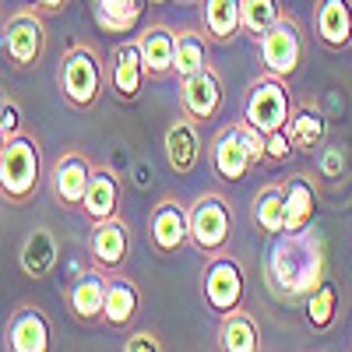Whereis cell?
I'll use <instances>...</instances> for the list:
<instances>
[{
  "label": "cell",
  "mask_w": 352,
  "mask_h": 352,
  "mask_svg": "<svg viewBox=\"0 0 352 352\" xmlns=\"http://www.w3.org/2000/svg\"><path fill=\"white\" fill-rule=\"evenodd\" d=\"M159 349H166V345H162V338L152 335V331H138V335H131V338L124 342V352H159Z\"/></svg>",
  "instance_id": "35"
},
{
  "label": "cell",
  "mask_w": 352,
  "mask_h": 352,
  "mask_svg": "<svg viewBox=\"0 0 352 352\" xmlns=\"http://www.w3.org/2000/svg\"><path fill=\"white\" fill-rule=\"evenodd\" d=\"M285 18L282 0H243V32L261 43V36Z\"/></svg>",
  "instance_id": "31"
},
{
  "label": "cell",
  "mask_w": 352,
  "mask_h": 352,
  "mask_svg": "<svg viewBox=\"0 0 352 352\" xmlns=\"http://www.w3.org/2000/svg\"><path fill=\"white\" fill-rule=\"evenodd\" d=\"M148 240L155 254L169 257L184 243H190V212L176 197H162L148 215Z\"/></svg>",
  "instance_id": "11"
},
{
  "label": "cell",
  "mask_w": 352,
  "mask_h": 352,
  "mask_svg": "<svg viewBox=\"0 0 352 352\" xmlns=\"http://www.w3.org/2000/svg\"><path fill=\"white\" fill-rule=\"evenodd\" d=\"M208 166L215 173V180H222V184H240V180L250 176V169H257L254 159H250L243 116L232 120V124H226V127H219V134L208 144Z\"/></svg>",
  "instance_id": "8"
},
{
  "label": "cell",
  "mask_w": 352,
  "mask_h": 352,
  "mask_svg": "<svg viewBox=\"0 0 352 352\" xmlns=\"http://www.w3.org/2000/svg\"><path fill=\"white\" fill-rule=\"evenodd\" d=\"M282 190H285V232L310 229L314 219H317V204H320L314 176L310 173H292L282 184Z\"/></svg>",
  "instance_id": "18"
},
{
  "label": "cell",
  "mask_w": 352,
  "mask_h": 352,
  "mask_svg": "<svg viewBox=\"0 0 352 352\" xmlns=\"http://www.w3.org/2000/svg\"><path fill=\"white\" fill-rule=\"evenodd\" d=\"M106 289H109V272H102L99 264L92 272H81L67 292H64V303L71 310V317L92 324V320H102V310H106Z\"/></svg>",
  "instance_id": "14"
},
{
  "label": "cell",
  "mask_w": 352,
  "mask_h": 352,
  "mask_svg": "<svg viewBox=\"0 0 352 352\" xmlns=\"http://www.w3.org/2000/svg\"><path fill=\"white\" fill-rule=\"evenodd\" d=\"M92 173H96V162L85 152H64L50 169L53 197L60 201L64 208H81L85 194H88V184H92Z\"/></svg>",
  "instance_id": "10"
},
{
  "label": "cell",
  "mask_w": 352,
  "mask_h": 352,
  "mask_svg": "<svg viewBox=\"0 0 352 352\" xmlns=\"http://www.w3.org/2000/svg\"><path fill=\"white\" fill-rule=\"evenodd\" d=\"M180 4H201V0H180Z\"/></svg>",
  "instance_id": "37"
},
{
  "label": "cell",
  "mask_w": 352,
  "mask_h": 352,
  "mask_svg": "<svg viewBox=\"0 0 352 352\" xmlns=\"http://www.w3.org/2000/svg\"><path fill=\"white\" fill-rule=\"evenodd\" d=\"M187 212H190V243L204 257L222 254L229 247V236H232V204L226 201V194L204 190L194 197V204Z\"/></svg>",
  "instance_id": "4"
},
{
  "label": "cell",
  "mask_w": 352,
  "mask_h": 352,
  "mask_svg": "<svg viewBox=\"0 0 352 352\" xmlns=\"http://www.w3.org/2000/svg\"><path fill=\"white\" fill-rule=\"evenodd\" d=\"M254 226L268 236L285 232V190L282 184H268L254 197Z\"/></svg>",
  "instance_id": "29"
},
{
  "label": "cell",
  "mask_w": 352,
  "mask_h": 352,
  "mask_svg": "<svg viewBox=\"0 0 352 352\" xmlns=\"http://www.w3.org/2000/svg\"><path fill=\"white\" fill-rule=\"evenodd\" d=\"M56 257H60V247H56V236H53V229L46 226H36L32 232L25 236L21 250H18V264H21V272L28 278H46L53 268H56Z\"/></svg>",
  "instance_id": "24"
},
{
  "label": "cell",
  "mask_w": 352,
  "mask_h": 352,
  "mask_svg": "<svg viewBox=\"0 0 352 352\" xmlns=\"http://www.w3.org/2000/svg\"><path fill=\"white\" fill-rule=\"evenodd\" d=\"M204 67H212V39L208 32H197V28H180L176 32V78H190Z\"/></svg>",
  "instance_id": "27"
},
{
  "label": "cell",
  "mask_w": 352,
  "mask_h": 352,
  "mask_svg": "<svg viewBox=\"0 0 352 352\" xmlns=\"http://www.w3.org/2000/svg\"><path fill=\"white\" fill-rule=\"evenodd\" d=\"M257 50H261V67H264V74H275V78H285V81H289L292 74L300 71L303 50H307L300 21L292 18V14H285L275 28H268V32L261 36Z\"/></svg>",
  "instance_id": "7"
},
{
  "label": "cell",
  "mask_w": 352,
  "mask_h": 352,
  "mask_svg": "<svg viewBox=\"0 0 352 352\" xmlns=\"http://www.w3.org/2000/svg\"><path fill=\"white\" fill-rule=\"evenodd\" d=\"M21 124H25V120H21V106L4 96V106H0V141L21 134Z\"/></svg>",
  "instance_id": "34"
},
{
  "label": "cell",
  "mask_w": 352,
  "mask_h": 352,
  "mask_svg": "<svg viewBox=\"0 0 352 352\" xmlns=\"http://www.w3.org/2000/svg\"><path fill=\"white\" fill-rule=\"evenodd\" d=\"M219 349L222 352H257L261 349V324L250 310H232L219 324Z\"/></svg>",
  "instance_id": "26"
},
{
  "label": "cell",
  "mask_w": 352,
  "mask_h": 352,
  "mask_svg": "<svg viewBox=\"0 0 352 352\" xmlns=\"http://www.w3.org/2000/svg\"><path fill=\"white\" fill-rule=\"evenodd\" d=\"M317 173H320V180H328V184L345 180V173H349V148L342 141H324L317 148Z\"/></svg>",
  "instance_id": "32"
},
{
  "label": "cell",
  "mask_w": 352,
  "mask_h": 352,
  "mask_svg": "<svg viewBox=\"0 0 352 352\" xmlns=\"http://www.w3.org/2000/svg\"><path fill=\"white\" fill-rule=\"evenodd\" d=\"M43 152L32 134H14L0 141V194L8 204H28L43 184Z\"/></svg>",
  "instance_id": "2"
},
{
  "label": "cell",
  "mask_w": 352,
  "mask_h": 352,
  "mask_svg": "<svg viewBox=\"0 0 352 352\" xmlns=\"http://www.w3.org/2000/svg\"><path fill=\"white\" fill-rule=\"evenodd\" d=\"M88 250L92 261L102 272H120V264L127 261L131 250V229L124 219H106V222H92V236H88Z\"/></svg>",
  "instance_id": "16"
},
{
  "label": "cell",
  "mask_w": 352,
  "mask_h": 352,
  "mask_svg": "<svg viewBox=\"0 0 352 352\" xmlns=\"http://www.w3.org/2000/svg\"><path fill=\"white\" fill-rule=\"evenodd\" d=\"M201 28L212 43H232L243 32V0H201Z\"/></svg>",
  "instance_id": "23"
},
{
  "label": "cell",
  "mask_w": 352,
  "mask_h": 352,
  "mask_svg": "<svg viewBox=\"0 0 352 352\" xmlns=\"http://www.w3.org/2000/svg\"><path fill=\"white\" fill-rule=\"evenodd\" d=\"M67 4H71V0H32V8L43 11V14H60Z\"/></svg>",
  "instance_id": "36"
},
{
  "label": "cell",
  "mask_w": 352,
  "mask_h": 352,
  "mask_svg": "<svg viewBox=\"0 0 352 352\" xmlns=\"http://www.w3.org/2000/svg\"><path fill=\"white\" fill-rule=\"evenodd\" d=\"M201 292H204V303L215 317H226L232 310L243 307V296H247V278H243V268L232 254H215L204 264V278H201Z\"/></svg>",
  "instance_id": "6"
},
{
  "label": "cell",
  "mask_w": 352,
  "mask_h": 352,
  "mask_svg": "<svg viewBox=\"0 0 352 352\" xmlns=\"http://www.w3.org/2000/svg\"><path fill=\"white\" fill-rule=\"evenodd\" d=\"M314 36L331 53L352 50V0H317Z\"/></svg>",
  "instance_id": "15"
},
{
  "label": "cell",
  "mask_w": 352,
  "mask_h": 352,
  "mask_svg": "<svg viewBox=\"0 0 352 352\" xmlns=\"http://www.w3.org/2000/svg\"><path fill=\"white\" fill-rule=\"evenodd\" d=\"M106 81H109V74L102 71V60L92 46L74 43L60 56V92L74 109H92L102 96Z\"/></svg>",
  "instance_id": "3"
},
{
  "label": "cell",
  "mask_w": 352,
  "mask_h": 352,
  "mask_svg": "<svg viewBox=\"0 0 352 352\" xmlns=\"http://www.w3.org/2000/svg\"><path fill=\"white\" fill-rule=\"evenodd\" d=\"M141 43V56H144V71H148V81H162L173 74L176 67V32L169 25L155 21L138 36Z\"/></svg>",
  "instance_id": "20"
},
{
  "label": "cell",
  "mask_w": 352,
  "mask_h": 352,
  "mask_svg": "<svg viewBox=\"0 0 352 352\" xmlns=\"http://www.w3.org/2000/svg\"><path fill=\"white\" fill-rule=\"evenodd\" d=\"M292 102L289 99V88H285V78H275V74H261L243 96V106H240V116L247 124H254L257 131L272 134V131H282L292 116Z\"/></svg>",
  "instance_id": "5"
},
{
  "label": "cell",
  "mask_w": 352,
  "mask_h": 352,
  "mask_svg": "<svg viewBox=\"0 0 352 352\" xmlns=\"http://www.w3.org/2000/svg\"><path fill=\"white\" fill-rule=\"evenodd\" d=\"M4 53L14 67H36L46 53V25L43 11L18 8L4 21Z\"/></svg>",
  "instance_id": "9"
},
{
  "label": "cell",
  "mask_w": 352,
  "mask_h": 352,
  "mask_svg": "<svg viewBox=\"0 0 352 352\" xmlns=\"http://www.w3.org/2000/svg\"><path fill=\"white\" fill-rule=\"evenodd\" d=\"M92 4V14H96V25L102 32H116V36H127L134 32V25L144 11L148 0H88Z\"/></svg>",
  "instance_id": "28"
},
{
  "label": "cell",
  "mask_w": 352,
  "mask_h": 352,
  "mask_svg": "<svg viewBox=\"0 0 352 352\" xmlns=\"http://www.w3.org/2000/svg\"><path fill=\"white\" fill-rule=\"evenodd\" d=\"M285 131H289L292 148H296L300 155H314L320 144L328 141V116L317 109V102H296Z\"/></svg>",
  "instance_id": "21"
},
{
  "label": "cell",
  "mask_w": 352,
  "mask_h": 352,
  "mask_svg": "<svg viewBox=\"0 0 352 352\" xmlns=\"http://www.w3.org/2000/svg\"><path fill=\"white\" fill-rule=\"evenodd\" d=\"M141 310V292L134 285V278L120 275V272H109V289H106V310L102 320L109 328H127L131 320Z\"/></svg>",
  "instance_id": "25"
},
{
  "label": "cell",
  "mask_w": 352,
  "mask_h": 352,
  "mask_svg": "<svg viewBox=\"0 0 352 352\" xmlns=\"http://www.w3.org/2000/svg\"><path fill=\"white\" fill-rule=\"evenodd\" d=\"M180 109L197 124H208L222 109V78L215 67H204L190 78H180Z\"/></svg>",
  "instance_id": "13"
},
{
  "label": "cell",
  "mask_w": 352,
  "mask_h": 352,
  "mask_svg": "<svg viewBox=\"0 0 352 352\" xmlns=\"http://www.w3.org/2000/svg\"><path fill=\"white\" fill-rule=\"evenodd\" d=\"M307 303V324L310 331H328L335 324V317H338V289L331 282H324L317 292H310V296L303 300Z\"/></svg>",
  "instance_id": "30"
},
{
  "label": "cell",
  "mask_w": 352,
  "mask_h": 352,
  "mask_svg": "<svg viewBox=\"0 0 352 352\" xmlns=\"http://www.w3.org/2000/svg\"><path fill=\"white\" fill-rule=\"evenodd\" d=\"M166 162L176 176H190L201 162V134H197V120L184 113L180 120H173L166 131Z\"/></svg>",
  "instance_id": "19"
},
{
  "label": "cell",
  "mask_w": 352,
  "mask_h": 352,
  "mask_svg": "<svg viewBox=\"0 0 352 352\" xmlns=\"http://www.w3.org/2000/svg\"><path fill=\"white\" fill-rule=\"evenodd\" d=\"M328 282V247L310 226L300 232H278L264 254V285L278 303H300Z\"/></svg>",
  "instance_id": "1"
},
{
  "label": "cell",
  "mask_w": 352,
  "mask_h": 352,
  "mask_svg": "<svg viewBox=\"0 0 352 352\" xmlns=\"http://www.w3.org/2000/svg\"><path fill=\"white\" fill-rule=\"evenodd\" d=\"M144 81H148V71H144L141 43L127 39L120 46H113V53H109V88H113L116 102H134L141 96Z\"/></svg>",
  "instance_id": "12"
},
{
  "label": "cell",
  "mask_w": 352,
  "mask_h": 352,
  "mask_svg": "<svg viewBox=\"0 0 352 352\" xmlns=\"http://www.w3.org/2000/svg\"><path fill=\"white\" fill-rule=\"evenodd\" d=\"M50 320L39 307H18L8 317L4 349L11 352H46L50 349Z\"/></svg>",
  "instance_id": "17"
},
{
  "label": "cell",
  "mask_w": 352,
  "mask_h": 352,
  "mask_svg": "<svg viewBox=\"0 0 352 352\" xmlns=\"http://www.w3.org/2000/svg\"><path fill=\"white\" fill-rule=\"evenodd\" d=\"M264 152H268V162L278 166V162H289V155H296V148H292V141H289V131H272V134H264Z\"/></svg>",
  "instance_id": "33"
},
{
  "label": "cell",
  "mask_w": 352,
  "mask_h": 352,
  "mask_svg": "<svg viewBox=\"0 0 352 352\" xmlns=\"http://www.w3.org/2000/svg\"><path fill=\"white\" fill-rule=\"evenodd\" d=\"M148 4H166V0H148Z\"/></svg>",
  "instance_id": "38"
},
{
  "label": "cell",
  "mask_w": 352,
  "mask_h": 352,
  "mask_svg": "<svg viewBox=\"0 0 352 352\" xmlns=\"http://www.w3.org/2000/svg\"><path fill=\"white\" fill-rule=\"evenodd\" d=\"M120 197H124L120 176H116L109 166H96L81 212L88 215V222H106V219H113L116 212H120Z\"/></svg>",
  "instance_id": "22"
}]
</instances>
